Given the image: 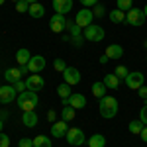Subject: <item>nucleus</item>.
Here are the masks:
<instances>
[{"mask_svg":"<svg viewBox=\"0 0 147 147\" xmlns=\"http://www.w3.org/2000/svg\"><path fill=\"white\" fill-rule=\"evenodd\" d=\"M102 82H104V84H106V88H110V90H116V88L120 86V79L116 77V73H112V75H106Z\"/></svg>","mask_w":147,"mask_h":147,"instance_id":"20","label":"nucleus"},{"mask_svg":"<svg viewBox=\"0 0 147 147\" xmlns=\"http://www.w3.org/2000/svg\"><path fill=\"white\" fill-rule=\"evenodd\" d=\"M139 136H141V139L147 143V125H143V129H141V134H139Z\"/></svg>","mask_w":147,"mask_h":147,"instance_id":"43","label":"nucleus"},{"mask_svg":"<svg viewBox=\"0 0 147 147\" xmlns=\"http://www.w3.org/2000/svg\"><path fill=\"white\" fill-rule=\"evenodd\" d=\"M8 145H10V137L0 131V147H8Z\"/></svg>","mask_w":147,"mask_h":147,"instance_id":"38","label":"nucleus"},{"mask_svg":"<svg viewBox=\"0 0 147 147\" xmlns=\"http://www.w3.org/2000/svg\"><path fill=\"white\" fill-rule=\"evenodd\" d=\"M30 59H32V55H30V51H28L26 47H22V49L16 51V61L20 63V67H22V65H28Z\"/></svg>","mask_w":147,"mask_h":147,"instance_id":"19","label":"nucleus"},{"mask_svg":"<svg viewBox=\"0 0 147 147\" xmlns=\"http://www.w3.org/2000/svg\"><path fill=\"white\" fill-rule=\"evenodd\" d=\"M22 122H24L26 127H34V125H37V112H35V110L24 112L22 114Z\"/></svg>","mask_w":147,"mask_h":147,"instance_id":"18","label":"nucleus"},{"mask_svg":"<svg viewBox=\"0 0 147 147\" xmlns=\"http://www.w3.org/2000/svg\"><path fill=\"white\" fill-rule=\"evenodd\" d=\"M110 22H114V24H120V22H125V12H122V10H112L110 12Z\"/></svg>","mask_w":147,"mask_h":147,"instance_id":"25","label":"nucleus"},{"mask_svg":"<svg viewBox=\"0 0 147 147\" xmlns=\"http://www.w3.org/2000/svg\"><path fill=\"white\" fill-rule=\"evenodd\" d=\"M49 28H51V32L61 34L63 30H67V18H65L63 14H55V16L49 20Z\"/></svg>","mask_w":147,"mask_h":147,"instance_id":"8","label":"nucleus"},{"mask_svg":"<svg viewBox=\"0 0 147 147\" xmlns=\"http://www.w3.org/2000/svg\"><path fill=\"white\" fill-rule=\"evenodd\" d=\"M114 73H116V77H118V79H125V77L129 75V71H127V67H124V65H118Z\"/></svg>","mask_w":147,"mask_h":147,"instance_id":"31","label":"nucleus"},{"mask_svg":"<svg viewBox=\"0 0 147 147\" xmlns=\"http://www.w3.org/2000/svg\"><path fill=\"white\" fill-rule=\"evenodd\" d=\"M143 122H141V120H131V122H129V125H127V129H129V131H131V134H136V136H139V134H141V129H143Z\"/></svg>","mask_w":147,"mask_h":147,"instance_id":"24","label":"nucleus"},{"mask_svg":"<svg viewBox=\"0 0 147 147\" xmlns=\"http://www.w3.org/2000/svg\"><path fill=\"white\" fill-rule=\"evenodd\" d=\"M65 139L69 141V145L79 147V145H82V143H84V131H82L80 127H69Z\"/></svg>","mask_w":147,"mask_h":147,"instance_id":"5","label":"nucleus"},{"mask_svg":"<svg viewBox=\"0 0 147 147\" xmlns=\"http://www.w3.org/2000/svg\"><path fill=\"white\" fill-rule=\"evenodd\" d=\"M63 79H65V82L67 84H79L80 82V73H79V69H75V67H67L65 71H63Z\"/></svg>","mask_w":147,"mask_h":147,"instance_id":"11","label":"nucleus"},{"mask_svg":"<svg viewBox=\"0 0 147 147\" xmlns=\"http://www.w3.org/2000/svg\"><path fill=\"white\" fill-rule=\"evenodd\" d=\"M92 94H94L96 98H104V96H106V84L100 82V80H96V82L92 84Z\"/></svg>","mask_w":147,"mask_h":147,"instance_id":"23","label":"nucleus"},{"mask_svg":"<svg viewBox=\"0 0 147 147\" xmlns=\"http://www.w3.org/2000/svg\"><path fill=\"white\" fill-rule=\"evenodd\" d=\"M108 61H110V59H108V57H106V55H102V57H100V63H102V65H106Z\"/></svg>","mask_w":147,"mask_h":147,"instance_id":"44","label":"nucleus"},{"mask_svg":"<svg viewBox=\"0 0 147 147\" xmlns=\"http://www.w3.org/2000/svg\"><path fill=\"white\" fill-rule=\"evenodd\" d=\"M104 55L108 57V59H120V57L124 55V49H122V45H118V43H112V45L106 47V53Z\"/></svg>","mask_w":147,"mask_h":147,"instance_id":"17","label":"nucleus"},{"mask_svg":"<svg viewBox=\"0 0 147 147\" xmlns=\"http://www.w3.org/2000/svg\"><path fill=\"white\" fill-rule=\"evenodd\" d=\"M139 120H141V122L147 125V104L141 108V110H139Z\"/></svg>","mask_w":147,"mask_h":147,"instance_id":"39","label":"nucleus"},{"mask_svg":"<svg viewBox=\"0 0 147 147\" xmlns=\"http://www.w3.org/2000/svg\"><path fill=\"white\" fill-rule=\"evenodd\" d=\"M22 69L14 67V69H6V73H4V79H6V82H10V84H16L18 80H22Z\"/></svg>","mask_w":147,"mask_h":147,"instance_id":"15","label":"nucleus"},{"mask_svg":"<svg viewBox=\"0 0 147 147\" xmlns=\"http://www.w3.org/2000/svg\"><path fill=\"white\" fill-rule=\"evenodd\" d=\"M84 39L86 41H92V43H100L102 39H104V35H106V32L102 30L100 26H96V24H90L88 28H84Z\"/></svg>","mask_w":147,"mask_h":147,"instance_id":"3","label":"nucleus"},{"mask_svg":"<svg viewBox=\"0 0 147 147\" xmlns=\"http://www.w3.org/2000/svg\"><path fill=\"white\" fill-rule=\"evenodd\" d=\"M69 106H73L75 110H80V108H84V106H86V98H84V94L73 92V94L69 96Z\"/></svg>","mask_w":147,"mask_h":147,"instance_id":"14","label":"nucleus"},{"mask_svg":"<svg viewBox=\"0 0 147 147\" xmlns=\"http://www.w3.org/2000/svg\"><path fill=\"white\" fill-rule=\"evenodd\" d=\"M18 90L14 88V84H6V86H0V102L2 104H10L16 98Z\"/></svg>","mask_w":147,"mask_h":147,"instance_id":"10","label":"nucleus"},{"mask_svg":"<svg viewBox=\"0 0 147 147\" xmlns=\"http://www.w3.org/2000/svg\"><path fill=\"white\" fill-rule=\"evenodd\" d=\"M53 8H55L57 14H67L73 8V0H53Z\"/></svg>","mask_w":147,"mask_h":147,"instance_id":"16","label":"nucleus"},{"mask_svg":"<svg viewBox=\"0 0 147 147\" xmlns=\"http://www.w3.org/2000/svg\"><path fill=\"white\" fill-rule=\"evenodd\" d=\"M61 118H63L65 122H71V120H75V108H73V106H63Z\"/></svg>","mask_w":147,"mask_h":147,"instance_id":"28","label":"nucleus"},{"mask_svg":"<svg viewBox=\"0 0 147 147\" xmlns=\"http://www.w3.org/2000/svg\"><path fill=\"white\" fill-rule=\"evenodd\" d=\"M6 118H8V112H0V120H2V122H4Z\"/></svg>","mask_w":147,"mask_h":147,"instance_id":"45","label":"nucleus"},{"mask_svg":"<svg viewBox=\"0 0 147 147\" xmlns=\"http://www.w3.org/2000/svg\"><path fill=\"white\" fill-rule=\"evenodd\" d=\"M26 2H30V4H35V2H37V0H26Z\"/></svg>","mask_w":147,"mask_h":147,"instance_id":"47","label":"nucleus"},{"mask_svg":"<svg viewBox=\"0 0 147 147\" xmlns=\"http://www.w3.org/2000/svg\"><path fill=\"white\" fill-rule=\"evenodd\" d=\"M82 41H84V35H75V37H71L69 43H73L75 47H80V45H82Z\"/></svg>","mask_w":147,"mask_h":147,"instance_id":"36","label":"nucleus"},{"mask_svg":"<svg viewBox=\"0 0 147 147\" xmlns=\"http://www.w3.org/2000/svg\"><path fill=\"white\" fill-rule=\"evenodd\" d=\"M57 94L61 96V98H69L73 92H71V84H67V82H63V84H59L57 86Z\"/></svg>","mask_w":147,"mask_h":147,"instance_id":"27","label":"nucleus"},{"mask_svg":"<svg viewBox=\"0 0 147 147\" xmlns=\"http://www.w3.org/2000/svg\"><path fill=\"white\" fill-rule=\"evenodd\" d=\"M137 92H139V96H141V98H145V100H147V86H145V84H143V86H139Z\"/></svg>","mask_w":147,"mask_h":147,"instance_id":"41","label":"nucleus"},{"mask_svg":"<svg viewBox=\"0 0 147 147\" xmlns=\"http://www.w3.org/2000/svg\"><path fill=\"white\" fill-rule=\"evenodd\" d=\"M4 2H6V0H0V6H2V4H4Z\"/></svg>","mask_w":147,"mask_h":147,"instance_id":"49","label":"nucleus"},{"mask_svg":"<svg viewBox=\"0 0 147 147\" xmlns=\"http://www.w3.org/2000/svg\"><path fill=\"white\" fill-rule=\"evenodd\" d=\"M16 10L24 14V12H30V2H26V0H20V2H16Z\"/></svg>","mask_w":147,"mask_h":147,"instance_id":"32","label":"nucleus"},{"mask_svg":"<svg viewBox=\"0 0 147 147\" xmlns=\"http://www.w3.org/2000/svg\"><path fill=\"white\" fill-rule=\"evenodd\" d=\"M2 127H4V122H2V120H0V131H2Z\"/></svg>","mask_w":147,"mask_h":147,"instance_id":"48","label":"nucleus"},{"mask_svg":"<svg viewBox=\"0 0 147 147\" xmlns=\"http://www.w3.org/2000/svg\"><path fill=\"white\" fill-rule=\"evenodd\" d=\"M12 2H20V0H12Z\"/></svg>","mask_w":147,"mask_h":147,"instance_id":"50","label":"nucleus"},{"mask_svg":"<svg viewBox=\"0 0 147 147\" xmlns=\"http://www.w3.org/2000/svg\"><path fill=\"white\" fill-rule=\"evenodd\" d=\"M92 20H94V14H92V10H88V8H82V10L77 12V16H75V24L80 26V28H88L92 24Z\"/></svg>","mask_w":147,"mask_h":147,"instance_id":"7","label":"nucleus"},{"mask_svg":"<svg viewBox=\"0 0 147 147\" xmlns=\"http://www.w3.org/2000/svg\"><path fill=\"white\" fill-rule=\"evenodd\" d=\"M124 80H125V84H127V88H131V90H137L139 86H143L145 75H143V73H139V71H134V73H129V75H127Z\"/></svg>","mask_w":147,"mask_h":147,"instance_id":"6","label":"nucleus"},{"mask_svg":"<svg viewBox=\"0 0 147 147\" xmlns=\"http://www.w3.org/2000/svg\"><path fill=\"white\" fill-rule=\"evenodd\" d=\"M32 18H43V14H45V8L39 4V2H35V4H30V12H28Z\"/></svg>","mask_w":147,"mask_h":147,"instance_id":"21","label":"nucleus"},{"mask_svg":"<svg viewBox=\"0 0 147 147\" xmlns=\"http://www.w3.org/2000/svg\"><path fill=\"white\" fill-rule=\"evenodd\" d=\"M53 67H55L57 73H63L65 69H67V63L63 61V59H55V63H53Z\"/></svg>","mask_w":147,"mask_h":147,"instance_id":"33","label":"nucleus"},{"mask_svg":"<svg viewBox=\"0 0 147 147\" xmlns=\"http://www.w3.org/2000/svg\"><path fill=\"white\" fill-rule=\"evenodd\" d=\"M116 4H118V10H122V12H129L134 8L131 0H116Z\"/></svg>","mask_w":147,"mask_h":147,"instance_id":"30","label":"nucleus"},{"mask_svg":"<svg viewBox=\"0 0 147 147\" xmlns=\"http://www.w3.org/2000/svg\"><path fill=\"white\" fill-rule=\"evenodd\" d=\"M34 147H51V139L47 136H37L34 137Z\"/></svg>","mask_w":147,"mask_h":147,"instance_id":"26","label":"nucleus"},{"mask_svg":"<svg viewBox=\"0 0 147 147\" xmlns=\"http://www.w3.org/2000/svg\"><path fill=\"white\" fill-rule=\"evenodd\" d=\"M104 12H106V8H104L102 4H96V6H94V10H92V14H94V18H102V16H104Z\"/></svg>","mask_w":147,"mask_h":147,"instance_id":"34","label":"nucleus"},{"mask_svg":"<svg viewBox=\"0 0 147 147\" xmlns=\"http://www.w3.org/2000/svg\"><path fill=\"white\" fill-rule=\"evenodd\" d=\"M67 30H69V34H71V37H75V35H82V28L77 26L75 22H67Z\"/></svg>","mask_w":147,"mask_h":147,"instance_id":"29","label":"nucleus"},{"mask_svg":"<svg viewBox=\"0 0 147 147\" xmlns=\"http://www.w3.org/2000/svg\"><path fill=\"white\" fill-rule=\"evenodd\" d=\"M143 14H145V20H147V4H145V8H143Z\"/></svg>","mask_w":147,"mask_h":147,"instance_id":"46","label":"nucleus"},{"mask_svg":"<svg viewBox=\"0 0 147 147\" xmlns=\"http://www.w3.org/2000/svg\"><path fill=\"white\" fill-rule=\"evenodd\" d=\"M106 145V137L100 134H94L88 137V147H104Z\"/></svg>","mask_w":147,"mask_h":147,"instance_id":"22","label":"nucleus"},{"mask_svg":"<svg viewBox=\"0 0 147 147\" xmlns=\"http://www.w3.org/2000/svg\"><path fill=\"white\" fill-rule=\"evenodd\" d=\"M125 22L129 24V26H143L145 24V14L143 10H139V8H131L129 12H125Z\"/></svg>","mask_w":147,"mask_h":147,"instance_id":"4","label":"nucleus"},{"mask_svg":"<svg viewBox=\"0 0 147 147\" xmlns=\"http://www.w3.org/2000/svg\"><path fill=\"white\" fill-rule=\"evenodd\" d=\"M55 118H57L55 110H49V112H47V120H49V122H51V124H53V122H55Z\"/></svg>","mask_w":147,"mask_h":147,"instance_id":"42","label":"nucleus"},{"mask_svg":"<svg viewBox=\"0 0 147 147\" xmlns=\"http://www.w3.org/2000/svg\"><path fill=\"white\" fill-rule=\"evenodd\" d=\"M80 4H82L84 8H88V6H96L98 0H80Z\"/></svg>","mask_w":147,"mask_h":147,"instance_id":"40","label":"nucleus"},{"mask_svg":"<svg viewBox=\"0 0 147 147\" xmlns=\"http://www.w3.org/2000/svg\"><path fill=\"white\" fill-rule=\"evenodd\" d=\"M67 131H69V127H67V122H65V120L51 124V134H53V137H65Z\"/></svg>","mask_w":147,"mask_h":147,"instance_id":"13","label":"nucleus"},{"mask_svg":"<svg viewBox=\"0 0 147 147\" xmlns=\"http://www.w3.org/2000/svg\"><path fill=\"white\" fill-rule=\"evenodd\" d=\"M28 69H30V73H39V71H43V69H45V57L34 55L30 59V63H28Z\"/></svg>","mask_w":147,"mask_h":147,"instance_id":"12","label":"nucleus"},{"mask_svg":"<svg viewBox=\"0 0 147 147\" xmlns=\"http://www.w3.org/2000/svg\"><path fill=\"white\" fill-rule=\"evenodd\" d=\"M18 147H34V139H30V137H22V139L18 141Z\"/></svg>","mask_w":147,"mask_h":147,"instance_id":"35","label":"nucleus"},{"mask_svg":"<svg viewBox=\"0 0 147 147\" xmlns=\"http://www.w3.org/2000/svg\"><path fill=\"white\" fill-rule=\"evenodd\" d=\"M37 102H39V98H37V92H34V90H26L18 96V106H20V110H24V112L35 110Z\"/></svg>","mask_w":147,"mask_h":147,"instance_id":"1","label":"nucleus"},{"mask_svg":"<svg viewBox=\"0 0 147 147\" xmlns=\"http://www.w3.org/2000/svg\"><path fill=\"white\" fill-rule=\"evenodd\" d=\"M145 47H147V39H145Z\"/></svg>","mask_w":147,"mask_h":147,"instance_id":"51","label":"nucleus"},{"mask_svg":"<svg viewBox=\"0 0 147 147\" xmlns=\"http://www.w3.org/2000/svg\"><path fill=\"white\" fill-rule=\"evenodd\" d=\"M26 86H28V90H43V86H45V80L41 79L37 73H34V75H30L28 79H26Z\"/></svg>","mask_w":147,"mask_h":147,"instance_id":"9","label":"nucleus"},{"mask_svg":"<svg viewBox=\"0 0 147 147\" xmlns=\"http://www.w3.org/2000/svg\"><path fill=\"white\" fill-rule=\"evenodd\" d=\"M14 88L20 92V94H22V92H26V90H28V86H26V80H18V82L14 84Z\"/></svg>","mask_w":147,"mask_h":147,"instance_id":"37","label":"nucleus"},{"mask_svg":"<svg viewBox=\"0 0 147 147\" xmlns=\"http://www.w3.org/2000/svg\"><path fill=\"white\" fill-rule=\"evenodd\" d=\"M118 114V100L114 96H104L100 98V116L102 118H114Z\"/></svg>","mask_w":147,"mask_h":147,"instance_id":"2","label":"nucleus"}]
</instances>
